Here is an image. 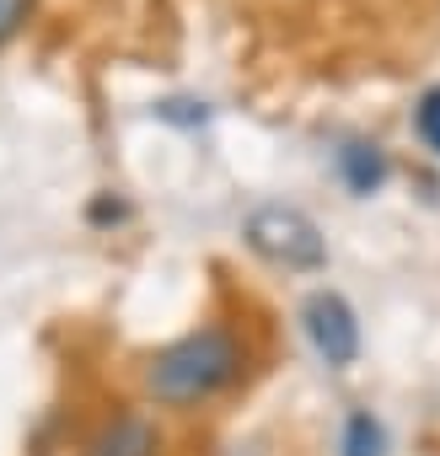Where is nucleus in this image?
Listing matches in <instances>:
<instances>
[{
  "mask_svg": "<svg viewBox=\"0 0 440 456\" xmlns=\"http://www.w3.org/2000/svg\"><path fill=\"white\" fill-rule=\"evenodd\" d=\"M33 6H38V0H0V49H6V44L28 28Z\"/></svg>",
  "mask_w": 440,
  "mask_h": 456,
  "instance_id": "6e6552de",
  "label": "nucleus"
},
{
  "mask_svg": "<svg viewBox=\"0 0 440 456\" xmlns=\"http://www.w3.org/2000/svg\"><path fill=\"white\" fill-rule=\"evenodd\" d=\"M338 177L349 183V193L371 199V193L387 183V156H381V145H371V140H349V145L338 151Z\"/></svg>",
  "mask_w": 440,
  "mask_h": 456,
  "instance_id": "39448f33",
  "label": "nucleus"
},
{
  "mask_svg": "<svg viewBox=\"0 0 440 456\" xmlns=\"http://www.w3.org/2000/svg\"><path fill=\"white\" fill-rule=\"evenodd\" d=\"M242 370H248L242 338L226 322H199L145 360V392L161 408H199L226 387H237Z\"/></svg>",
  "mask_w": 440,
  "mask_h": 456,
  "instance_id": "f257e3e1",
  "label": "nucleus"
},
{
  "mask_svg": "<svg viewBox=\"0 0 440 456\" xmlns=\"http://www.w3.org/2000/svg\"><path fill=\"white\" fill-rule=\"evenodd\" d=\"M413 134L424 140L429 156H440V86H424L413 102Z\"/></svg>",
  "mask_w": 440,
  "mask_h": 456,
  "instance_id": "0eeeda50",
  "label": "nucleus"
},
{
  "mask_svg": "<svg viewBox=\"0 0 440 456\" xmlns=\"http://www.w3.org/2000/svg\"><path fill=\"white\" fill-rule=\"evenodd\" d=\"M156 118H167V124H183V129H193V124H204L209 113H204V102H177V97H172V102H161V108H156Z\"/></svg>",
  "mask_w": 440,
  "mask_h": 456,
  "instance_id": "1a4fd4ad",
  "label": "nucleus"
},
{
  "mask_svg": "<svg viewBox=\"0 0 440 456\" xmlns=\"http://www.w3.org/2000/svg\"><path fill=\"white\" fill-rule=\"evenodd\" d=\"M301 328H306L312 349L322 354V365L349 370L360 360V317L338 290H312L301 301Z\"/></svg>",
  "mask_w": 440,
  "mask_h": 456,
  "instance_id": "7ed1b4c3",
  "label": "nucleus"
},
{
  "mask_svg": "<svg viewBox=\"0 0 440 456\" xmlns=\"http://www.w3.org/2000/svg\"><path fill=\"white\" fill-rule=\"evenodd\" d=\"M338 456H387V424H381L371 408H354V413L344 419Z\"/></svg>",
  "mask_w": 440,
  "mask_h": 456,
  "instance_id": "423d86ee",
  "label": "nucleus"
},
{
  "mask_svg": "<svg viewBox=\"0 0 440 456\" xmlns=\"http://www.w3.org/2000/svg\"><path fill=\"white\" fill-rule=\"evenodd\" d=\"M248 248L258 258H269L274 269H290V274H312L328 264V237H322V225L296 209V204H258L248 215Z\"/></svg>",
  "mask_w": 440,
  "mask_h": 456,
  "instance_id": "f03ea898",
  "label": "nucleus"
},
{
  "mask_svg": "<svg viewBox=\"0 0 440 456\" xmlns=\"http://www.w3.org/2000/svg\"><path fill=\"white\" fill-rule=\"evenodd\" d=\"M86 456H161V424L145 408H124L92 429Z\"/></svg>",
  "mask_w": 440,
  "mask_h": 456,
  "instance_id": "20e7f679",
  "label": "nucleus"
}]
</instances>
